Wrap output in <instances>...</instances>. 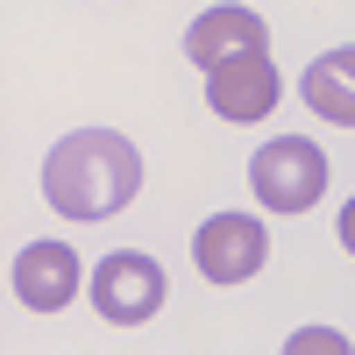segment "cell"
<instances>
[{"instance_id":"6da1fadb","label":"cell","mask_w":355,"mask_h":355,"mask_svg":"<svg viewBox=\"0 0 355 355\" xmlns=\"http://www.w3.org/2000/svg\"><path fill=\"white\" fill-rule=\"evenodd\" d=\"M142 192V150L114 128H78L43 157V199L64 220H114Z\"/></svg>"},{"instance_id":"7a4b0ae2","label":"cell","mask_w":355,"mask_h":355,"mask_svg":"<svg viewBox=\"0 0 355 355\" xmlns=\"http://www.w3.org/2000/svg\"><path fill=\"white\" fill-rule=\"evenodd\" d=\"M249 185H256V206H270V214H306L327 192V150L313 135H270L249 157Z\"/></svg>"},{"instance_id":"3957f363","label":"cell","mask_w":355,"mask_h":355,"mask_svg":"<svg viewBox=\"0 0 355 355\" xmlns=\"http://www.w3.org/2000/svg\"><path fill=\"white\" fill-rule=\"evenodd\" d=\"M85 291H93V313L107 327H142V320L164 313V263L142 256V249H114L93 263Z\"/></svg>"},{"instance_id":"277c9868","label":"cell","mask_w":355,"mask_h":355,"mask_svg":"<svg viewBox=\"0 0 355 355\" xmlns=\"http://www.w3.org/2000/svg\"><path fill=\"white\" fill-rule=\"evenodd\" d=\"M192 263H199L206 284H249L270 263V227L256 214H214L192 234Z\"/></svg>"},{"instance_id":"5b68a950","label":"cell","mask_w":355,"mask_h":355,"mask_svg":"<svg viewBox=\"0 0 355 355\" xmlns=\"http://www.w3.org/2000/svg\"><path fill=\"white\" fill-rule=\"evenodd\" d=\"M284 93V71L270 64V50H249V57H227V64L206 71V107L220 121H263Z\"/></svg>"},{"instance_id":"8992f818","label":"cell","mask_w":355,"mask_h":355,"mask_svg":"<svg viewBox=\"0 0 355 355\" xmlns=\"http://www.w3.org/2000/svg\"><path fill=\"white\" fill-rule=\"evenodd\" d=\"M78 291H85V263L71 242H28L15 256V299L28 313H64Z\"/></svg>"},{"instance_id":"52a82bcc","label":"cell","mask_w":355,"mask_h":355,"mask_svg":"<svg viewBox=\"0 0 355 355\" xmlns=\"http://www.w3.org/2000/svg\"><path fill=\"white\" fill-rule=\"evenodd\" d=\"M249 50H270V28H263L256 8H234V0H220V8H206L192 28H185V57L199 71L227 64V57H249Z\"/></svg>"},{"instance_id":"ba28073f","label":"cell","mask_w":355,"mask_h":355,"mask_svg":"<svg viewBox=\"0 0 355 355\" xmlns=\"http://www.w3.org/2000/svg\"><path fill=\"white\" fill-rule=\"evenodd\" d=\"M306 107L334 128H355V50H320L306 64Z\"/></svg>"},{"instance_id":"9c48e42d","label":"cell","mask_w":355,"mask_h":355,"mask_svg":"<svg viewBox=\"0 0 355 355\" xmlns=\"http://www.w3.org/2000/svg\"><path fill=\"white\" fill-rule=\"evenodd\" d=\"M306 348H348L334 327H306V334H291V355H306Z\"/></svg>"},{"instance_id":"30bf717a","label":"cell","mask_w":355,"mask_h":355,"mask_svg":"<svg viewBox=\"0 0 355 355\" xmlns=\"http://www.w3.org/2000/svg\"><path fill=\"white\" fill-rule=\"evenodd\" d=\"M341 249H348V256H355V199H348V206H341Z\"/></svg>"}]
</instances>
